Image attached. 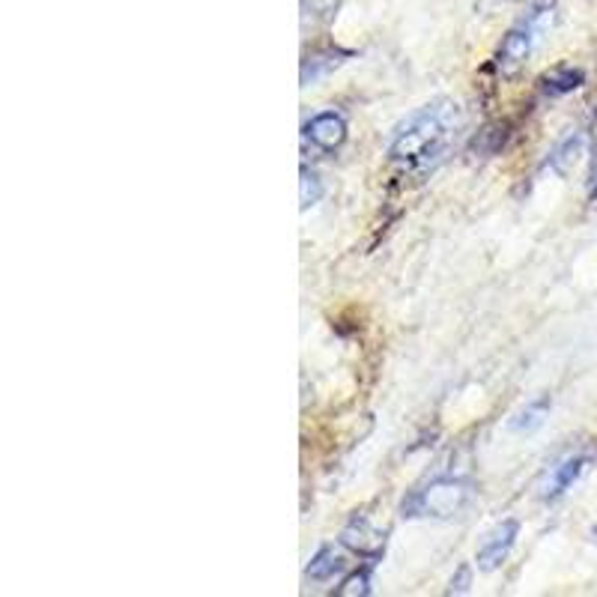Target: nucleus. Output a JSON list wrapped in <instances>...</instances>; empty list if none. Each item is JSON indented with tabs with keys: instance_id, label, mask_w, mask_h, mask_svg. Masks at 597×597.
Instances as JSON below:
<instances>
[{
	"instance_id": "423d86ee",
	"label": "nucleus",
	"mask_w": 597,
	"mask_h": 597,
	"mask_svg": "<svg viewBox=\"0 0 597 597\" xmlns=\"http://www.w3.org/2000/svg\"><path fill=\"white\" fill-rule=\"evenodd\" d=\"M517 532H520L517 520H505V523H499L497 529L487 535L485 547L478 550V568H481V571H497L499 564L508 559V552H511L514 541H517Z\"/></svg>"
},
{
	"instance_id": "f257e3e1",
	"label": "nucleus",
	"mask_w": 597,
	"mask_h": 597,
	"mask_svg": "<svg viewBox=\"0 0 597 597\" xmlns=\"http://www.w3.org/2000/svg\"><path fill=\"white\" fill-rule=\"evenodd\" d=\"M461 129L463 114L454 102H430L397 126L392 144H389V156L406 174H418V177L430 174V170L440 168L451 147L457 144Z\"/></svg>"
},
{
	"instance_id": "f03ea898",
	"label": "nucleus",
	"mask_w": 597,
	"mask_h": 597,
	"mask_svg": "<svg viewBox=\"0 0 597 597\" xmlns=\"http://www.w3.org/2000/svg\"><path fill=\"white\" fill-rule=\"evenodd\" d=\"M552 24V0H538L535 7L529 10L526 19H520L511 31L502 39V46L497 51V69L499 75H517L520 69L526 67V60L532 57L538 39L544 36V31Z\"/></svg>"
},
{
	"instance_id": "0eeeda50",
	"label": "nucleus",
	"mask_w": 597,
	"mask_h": 597,
	"mask_svg": "<svg viewBox=\"0 0 597 597\" xmlns=\"http://www.w3.org/2000/svg\"><path fill=\"white\" fill-rule=\"evenodd\" d=\"M586 463L588 461L583 454H574V457H564L562 463H556L550 473H547V478L541 481V499L552 502V499H559L562 493H568V490L574 487L576 478L583 475Z\"/></svg>"
},
{
	"instance_id": "39448f33",
	"label": "nucleus",
	"mask_w": 597,
	"mask_h": 597,
	"mask_svg": "<svg viewBox=\"0 0 597 597\" xmlns=\"http://www.w3.org/2000/svg\"><path fill=\"white\" fill-rule=\"evenodd\" d=\"M341 541L353 552H359L365 559H377L385 550V532H380L368 517H353L349 526L341 532Z\"/></svg>"
},
{
	"instance_id": "7ed1b4c3",
	"label": "nucleus",
	"mask_w": 597,
	"mask_h": 597,
	"mask_svg": "<svg viewBox=\"0 0 597 597\" xmlns=\"http://www.w3.org/2000/svg\"><path fill=\"white\" fill-rule=\"evenodd\" d=\"M469 502H473V487L466 481H461V478H437L406 502L404 517L451 520L463 514Z\"/></svg>"
},
{
	"instance_id": "1a4fd4ad",
	"label": "nucleus",
	"mask_w": 597,
	"mask_h": 597,
	"mask_svg": "<svg viewBox=\"0 0 597 597\" xmlns=\"http://www.w3.org/2000/svg\"><path fill=\"white\" fill-rule=\"evenodd\" d=\"M583 79H586V75H583L580 69L559 67L544 75L541 91L547 93V96H564V93H574L576 87H583Z\"/></svg>"
},
{
	"instance_id": "9b49d317",
	"label": "nucleus",
	"mask_w": 597,
	"mask_h": 597,
	"mask_svg": "<svg viewBox=\"0 0 597 597\" xmlns=\"http://www.w3.org/2000/svg\"><path fill=\"white\" fill-rule=\"evenodd\" d=\"M547 409H550V397L535 401V404L526 406V409H523V413H520V416L511 421V430H514V433H529V430L541 428Z\"/></svg>"
},
{
	"instance_id": "f8f14e48",
	"label": "nucleus",
	"mask_w": 597,
	"mask_h": 597,
	"mask_svg": "<svg viewBox=\"0 0 597 597\" xmlns=\"http://www.w3.org/2000/svg\"><path fill=\"white\" fill-rule=\"evenodd\" d=\"M320 198H323V180L317 177L314 170L302 168V174H299V201H302V210L314 206Z\"/></svg>"
},
{
	"instance_id": "4468645a",
	"label": "nucleus",
	"mask_w": 597,
	"mask_h": 597,
	"mask_svg": "<svg viewBox=\"0 0 597 597\" xmlns=\"http://www.w3.org/2000/svg\"><path fill=\"white\" fill-rule=\"evenodd\" d=\"M449 592L451 595H463V592H469V571H466V568H463L457 580H451Z\"/></svg>"
},
{
	"instance_id": "6e6552de",
	"label": "nucleus",
	"mask_w": 597,
	"mask_h": 597,
	"mask_svg": "<svg viewBox=\"0 0 597 597\" xmlns=\"http://www.w3.org/2000/svg\"><path fill=\"white\" fill-rule=\"evenodd\" d=\"M583 150H586V135H583V132H574V135H568L562 144H559V147L552 150L550 168L556 170V174H568V170L574 168L576 162H580Z\"/></svg>"
},
{
	"instance_id": "ddd939ff",
	"label": "nucleus",
	"mask_w": 597,
	"mask_h": 597,
	"mask_svg": "<svg viewBox=\"0 0 597 597\" xmlns=\"http://www.w3.org/2000/svg\"><path fill=\"white\" fill-rule=\"evenodd\" d=\"M338 595L344 597L371 595V574H368V571H356L353 576H347V580L338 586Z\"/></svg>"
},
{
	"instance_id": "2eb2a0df",
	"label": "nucleus",
	"mask_w": 597,
	"mask_h": 597,
	"mask_svg": "<svg viewBox=\"0 0 597 597\" xmlns=\"http://www.w3.org/2000/svg\"><path fill=\"white\" fill-rule=\"evenodd\" d=\"M588 192H592V198H597V156L595 165H592V177H588Z\"/></svg>"
},
{
	"instance_id": "20e7f679",
	"label": "nucleus",
	"mask_w": 597,
	"mask_h": 597,
	"mask_svg": "<svg viewBox=\"0 0 597 597\" xmlns=\"http://www.w3.org/2000/svg\"><path fill=\"white\" fill-rule=\"evenodd\" d=\"M305 141L314 144L323 153L338 150L347 141V120L338 111H323L305 123Z\"/></svg>"
},
{
	"instance_id": "9d476101",
	"label": "nucleus",
	"mask_w": 597,
	"mask_h": 597,
	"mask_svg": "<svg viewBox=\"0 0 597 597\" xmlns=\"http://www.w3.org/2000/svg\"><path fill=\"white\" fill-rule=\"evenodd\" d=\"M344 556H341L338 550H332V547H323V550L317 552L314 559H311V564H308V576L311 580H332L335 574H341L344 571Z\"/></svg>"
}]
</instances>
